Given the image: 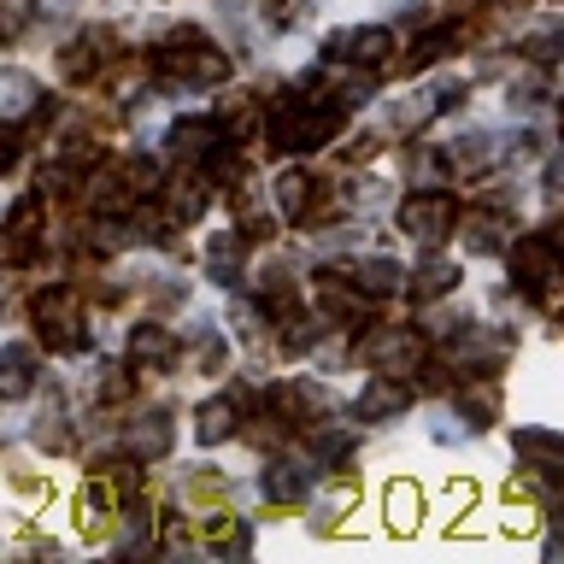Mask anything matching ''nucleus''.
<instances>
[{
    "instance_id": "18",
    "label": "nucleus",
    "mask_w": 564,
    "mask_h": 564,
    "mask_svg": "<svg viewBox=\"0 0 564 564\" xmlns=\"http://www.w3.org/2000/svg\"><path fill=\"white\" fill-rule=\"evenodd\" d=\"M130 447H135L141 458H159V453H171V417H165V412L141 417V423H135V435H130Z\"/></svg>"
},
{
    "instance_id": "6",
    "label": "nucleus",
    "mask_w": 564,
    "mask_h": 564,
    "mask_svg": "<svg viewBox=\"0 0 564 564\" xmlns=\"http://www.w3.org/2000/svg\"><path fill=\"white\" fill-rule=\"evenodd\" d=\"M382 47H388V30H382V24H347V30H335L329 42H324V59H341V65H377V59H382Z\"/></svg>"
},
{
    "instance_id": "11",
    "label": "nucleus",
    "mask_w": 564,
    "mask_h": 564,
    "mask_svg": "<svg viewBox=\"0 0 564 564\" xmlns=\"http://www.w3.org/2000/svg\"><path fill=\"white\" fill-rule=\"evenodd\" d=\"M453 282H458V264H453V259H423L417 276H412V294H417V300H447Z\"/></svg>"
},
{
    "instance_id": "29",
    "label": "nucleus",
    "mask_w": 564,
    "mask_h": 564,
    "mask_svg": "<svg viewBox=\"0 0 564 564\" xmlns=\"http://www.w3.org/2000/svg\"><path fill=\"white\" fill-rule=\"evenodd\" d=\"M447 12H476V0H441Z\"/></svg>"
},
{
    "instance_id": "28",
    "label": "nucleus",
    "mask_w": 564,
    "mask_h": 564,
    "mask_svg": "<svg viewBox=\"0 0 564 564\" xmlns=\"http://www.w3.org/2000/svg\"><path fill=\"white\" fill-rule=\"evenodd\" d=\"M558 53V30H535L529 35V59H553Z\"/></svg>"
},
{
    "instance_id": "12",
    "label": "nucleus",
    "mask_w": 564,
    "mask_h": 564,
    "mask_svg": "<svg viewBox=\"0 0 564 564\" xmlns=\"http://www.w3.org/2000/svg\"><path fill=\"white\" fill-rule=\"evenodd\" d=\"M171 148L188 153V159H212V153H218V123H206V118L176 123V130H171Z\"/></svg>"
},
{
    "instance_id": "16",
    "label": "nucleus",
    "mask_w": 564,
    "mask_h": 564,
    "mask_svg": "<svg viewBox=\"0 0 564 564\" xmlns=\"http://www.w3.org/2000/svg\"><path fill=\"white\" fill-rule=\"evenodd\" d=\"M24 112H35V83L24 70H7L0 77V118H24Z\"/></svg>"
},
{
    "instance_id": "23",
    "label": "nucleus",
    "mask_w": 564,
    "mask_h": 564,
    "mask_svg": "<svg viewBox=\"0 0 564 564\" xmlns=\"http://www.w3.org/2000/svg\"><path fill=\"white\" fill-rule=\"evenodd\" d=\"M435 106H441V95L400 100V106H388V123H394V130H417V123H430V118H435Z\"/></svg>"
},
{
    "instance_id": "21",
    "label": "nucleus",
    "mask_w": 564,
    "mask_h": 564,
    "mask_svg": "<svg viewBox=\"0 0 564 564\" xmlns=\"http://www.w3.org/2000/svg\"><path fill=\"white\" fill-rule=\"evenodd\" d=\"M236 264H241V241H236V229H229V236H218L206 247V271H212V282H229Z\"/></svg>"
},
{
    "instance_id": "15",
    "label": "nucleus",
    "mask_w": 564,
    "mask_h": 564,
    "mask_svg": "<svg viewBox=\"0 0 564 564\" xmlns=\"http://www.w3.org/2000/svg\"><path fill=\"white\" fill-rule=\"evenodd\" d=\"M458 412L470 417V430H482V423L500 417V388H494V382H476V388H465V394H458Z\"/></svg>"
},
{
    "instance_id": "5",
    "label": "nucleus",
    "mask_w": 564,
    "mask_h": 564,
    "mask_svg": "<svg viewBox=\"0 0 564 564\" xmlns=\"http://www.w3.org/2000/svg\"><path fill=\"white\" fill-rule=\"evenodd\" d=\"M453 218H458L453 200H447V194H435V188H430V194H412V200L400 206V229H405L412 241H441V236L453 229Z\"/></svg>"
},
{
    "instance_id": "2",
    "label": "nucleus",
    "mask_w": 564,
    "mask_h": 564,
    "mask_svg": "<svg viewBox=\"0 0 564 564\" xmlns=\"http://www.w3.org/2000/svg\"><path fill=\"white\" fill-rule=\"evenodd\" d=\"M511 276L523 289H553V282H564V241L558 236H518V247H511Z\"/></svg>"
},
{
    "instance_id": "22",
    "label": "nucleus",
    "mask_w": 564,
    "mask_h": 564,
    "mask_svg": "<svg viewBox=\"0 0 564 564\" xmlns=\"http://www.w3.org/2000/svg\"><path fill=\"white\" fill-rule=\"evenodd\" d=\"M400 276H405V271H400L394 259H365V264H359V289H365V294H394Z\"/></svg>"
},
{
    "instance_id": "20",
    "label": "nucleus",
    "mask_w": 564,
    "mask_h": 564,
    "mask_svg": "<svg viewBox=\"0 0 564 564\" xmlns=\"http://www.w3.org/2000/svg\"><path fill=\"white\" fill-rule=\"evenodd\" d=\"M500 241H506V218H500V212H482V218H470V236H465L470 253H500Z\"/></svg>"
},
{
    "instance_id": "17",
    "label": "nucleus",
    "mask_w": 564,
    "mask_h": 564,
    "mask_svg": "<svg viewBox=\"0 0 564 564\" xmlns=\"http://www.w3.org/2000/svg\"><path fill=\"white\" fill-rule=\"evenodd\" d=\"M229 430H236V400H206L200 405V417H194V435H200V441H224Z\"/></svg>"
},
{
    "instance_id": "8",
    "label": "nucleus",
    "mask_w": 564,
    "mask_h": 564,
    "mask_svg": "<svg viewBox=\"0 0 564 564\" xmlns=\"http://www.w3.org/2000/svg\"><path fill=\"white\" fill-rule=\"evenodd\" d=\"M511 447H518V458L535 476H564V435H553V430H518V435H511Z\"/></svg>"
},
{
    "instance_id": "27",
    "label": "nucleus",
    "mask_w": 564,
    "mask_h": 564,
    "mask_svg": "<svg viewBox=\"0 0 564 564\" xmlns=\"http://www.w3.org/2000/svg\"><path fill=\"white\" fill-rule=\"evenodd\" d=\"M171 212H176V218H200V212H206V194H194V183H176V194H171Z\"/></svg>"
},
{
    "instance_id": "24",
    "label": "nucleus",
    "mask_w": 564,
    "mask_h": 564,
    "mask_svg": "<svg viewBox=\"0 0 564 564\" xmlns=\"http://www.w3.org/2000/svg\"><path fill=\"white\" fill-rule=\"evenodd\" d=\"M306 194H312V183L300 171H282L276 176V206L289 212V218H300V212H306Z\"/></svg>"
},
{
    "instance_id": "4",
    "label": "nucleus",
    "mask_w": 564,
    "mask_h": 564,
    "mask_svg": "<svg viewBox=\"0 0 564 564\" xmlns=\"http://www.w3.org/2000/svg\"><path fill=\"white\" fill-rule=\"evenodd\" d=\"M365 359L382 370V377H412V370L423 365V341L412 329H377L365 341Z\"/></svg>"
},
{
    "instance_id": "3",
    "label": "nucleus",
    "mask_w": 564,
    "mask_h": 564,
    "mask_svg": "<svg viewBox=\"0 0 564 564\" xmlns=\"http://www.w3.org/2000/svg\"><path fill=\"white\" fill-rule=\"evenodd\" d=\"M335 130H341V112H335V106H289V112L276 118V148L312 153V148H324Z\"/></svg>"
},
{
    "instance_id": "13",
    "label": "nucleus",
    "mask_w": 564,
    "mask_h": 564,
    "mask_svg": "<svg viewBox=\"0 0 564 564\" xmlns=\"http://www.w3.org/2000/svg\"><path fill=\"white\" fill-rule=\"evenodd\" d=\"M130 352H135L141 365H171V359H176V341H171L159 324H141V329L130 335Z\"/></svg>"
},
{
    "instance_id": "14",
    "label": "nucleus",
    "mask_w": 564,
    "mask_h": 564,
    "mask_svg": "<svg viewBox=\"0 0 564 564\" xmlns=\"http://www.w3.org/2000/svg\"><path fill=\"white\" fill-rule=\"evenodd\" d=\"M417 511H423V494H417V482H388V523L400 529H417Z\"/></svg>"
},
{
    "instance_id": "9",
    "label": "nucleus",
    "mask_w": 564,
    "mask_h": 564,
    "mask_svg": "<svg viewBox=\"0 0 564 564\" xmlns=\"http://www.w3.org/2000/svg\"><path fill=\"white\" fill-rule=\"evenodd\" d=\"M405 405H412V394H405V388L394 382V377H377V382H365L359 388V417H400Z\"/></svg>"
},
{
    "instance_id": "19",
    "label": "nucleus",
    "mask_w": 564,
    "mask_h": 564,
    "mask_svg": "<svg viewBox=\"0 0 564 564\" xmlns=\"http://www.w3.org/2000/svg\"><path fill=\"white\" fill-rule=\"evenodd\" d=\"M306 488H312V476L300 465H271L264 470V494H271V500H300Z\"/></svg>"
},
{
    "instance_id": "25",
    "label": "nucleus",
    "mask_w": 564,
    "mask_h": 564,
    "mask_svg": "<svg viewBox=\"0 0 564 564\" xmlns=\"http://www.w3.org/2000/svg\"><path fill=\"white\" fill-rule=\"evenodd\" d=\"M447 159H453V165H482V159H488V130H465V135H453Z\"/></svg>"
},
{
    "instance_id": "26",
    "label": "nucleus",
    "mask_w": 564,
    "mask_h": 564,
    "mask_svg": "<svg viewBox=\"0 0 564 564\" xmlns=\"http://www.w3.org/2000/svg\"><path fill=\"white\" fill-rule=\"evenodd\" d=\"M289 405L300 417H312V412H329V394L317 382H289Z\"/></svg>"
},
{
    "instance_id": "1",
    "label": "nucleus",
    "mask_w": 564,
    "mask_h": 564,
    "mask_svg": "<svg viewBox=\"0 0 564 564\" xmlns=\"http://www.w3.org/2000/svg\"><path fill=\"white\" fill-rule=\"evenodd\" d=\"M159 59H165V70H176V77H188V83H218L224 70H229L224 47H212L200 30H176Z\"/></svg>"
},
{
    "instance_id": "10",
    "label": "nucleus",
    "mask_w": 564,
    "mask_h": 564,
    "mask_svg": "<svg viewBox=\"0 0 564 564\" xmlns=\"http://www.w3.org/2000/svg\"><path fill=\"white\" fill-rule=\"evenodd\" d=\"M35 388V352L30 347H7L0 352V400H24Z\"/></svg>"
},
{
    "instance_id": "7",
    "label": "nucleus",
    "mask_w": 564,
    "mask_h": 564,
    "mask_svg": "<svg viewBox=\"0 0 564 564\" xmlns=\"http://www.w3.org/2000/svg\"><path fill=\"white\" fill-rule=\"evenodd\" d=\"M35 324H42V341H53V347H83L77 341V300L70 294H42L35 300Z\"/></svg>"
}]
</instances>
